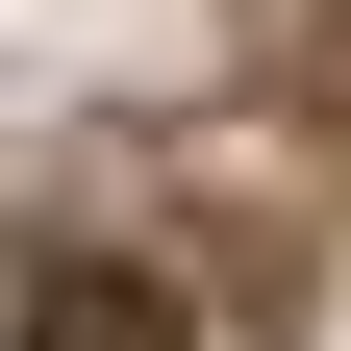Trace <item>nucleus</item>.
I'll list each match as a JSON object with an SVG mask.
<instances>
[{
    "instance_id": "nucleus-1",
    "label": "nucleus",
    "mask_w": 351,
    "mask_h": 351,
    "mask_svg": "<svg viewBox=\"0 0 351 351\" xmlns=\"http://www.w3.org/2000/svg\"><path fill=\"white\" fill-rule=\"evenodd\" d=\"M25 351H176V276H125V251H25Z\"/></svg>"
}]
</instances>
